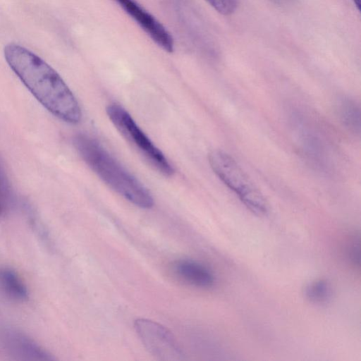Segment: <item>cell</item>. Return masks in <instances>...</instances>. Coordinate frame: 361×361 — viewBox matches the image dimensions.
Returning <instances> with one entry per match:
<instances>
[{"instance_id":"6da1fadb","label":"cell","mask_w":361,"mask_h":361,"mask_svg":"<svg viewBox=\"0 0 361 361\" xmlns=\"http://www.w3.org/2000/svg\"><path fill=\"white\" fill-rule=\"evenodd\" d=\"M4 56L13 71L49 112L70 123L80 121L78 102L52 67L31 51L14 43L5 47Z\"/></svg>"},{"instance_id":"7a4b0ae2","label":"cell","mask_w":361,"mask_h":361,"mask_svg":"<svg viewBox=\"0 0 361 361\" xmlns=\"http://www.w3.org/2000/svg\"><path fill=\"white\" fill-rule=\"evenodd\" d=\"M74 145L87 164L114 191L140 208L149 209L153 206V198L145 186L96 140L78 134L74 137Z\"/></svg>"},{"instance_id":"3957f363","label":"cell","mask_w":361,"mask_h":361,"mask_svg":"<svg viewBox=\"0 0 361 361\" xmlns=\"http://www.w3.org/2000/svg\"><path fill=\"white\" fill-rule=\"evenodd\" d=\"M209 162L215 174L247 208L258 215L267 213V205L262 194L230 154L222 150H213L209 154Z\"/></svg>"},{"instance_id":"277c9868","label":"cell","mask_w":361,"mask_h":361,"mask_svg":"<svg viewBox=\"0 0 361 361\" xmlns=\"http://www.w3.org/2000/svg\"><path fill=\"white\" fill-rule=\"evenodd\" d=\"M106 113L121 135L127 139L157 171L166 176L174 173L173 166L163 153L137 125L129 113L121 105L111 104Z\"/></svg>"},{"instance_id":"5b68a950","label":"cell","mask_w":361,"mask_h":361,"mask_svg":"<svg viewBox=\"0 0 361 361\" xmlns=\"http://www.w3.org/2000/svg\"><path fill=\"white\" fill-rule=\"evenodd\" d=\"M135 330L146 349L162 361H179L183 359V351L176 338L166 327L147 319H137Z\"/></svg>"},{"instance_id":"8992f818","label":"cell","mask_w":361,"mask_h":361,"mask_svg":"<svg viewBox=\"0 0 361 361\" xmlns=\"http://www.w3.org/2000/svg\"><path fill=\"white\" fill-rule=\"evenodd\" d=\"M1 342L6 352L17 360L50 361L55 358L34 339L22 331L8 329L0 334Z\"/></svg>"},{"instance_id":"52a82bcc","label":"cell","mask_w":361,"mask_h":361,"mask_svg":"<svg viewBox=\"0 0 361 361\" xmlns=\"http://www.w3.org/2000/svg\"><path fill=\"white\" fill-rule=\"evenodd\" d=\"M123 9L161 49L172 52L174 42L170 32L151 13L134 0H116Z\"/></svg>"},{"instance_id":"ba28073f","label":"cell","mask_w":361,"mask_h":361,"mask_svg":"<svg viewBox=\"0 0 361 361\" xmlns=\"http://www.w3.org/2000/svg\"><path fill=\"white\" fill-rule=\"evenodd\" d=\"M173 267L180 279L192 286L209 288L214 283L212 271L198 262L183 259L176 262Z\"/></svg>"},{"instance_id":"9c48e42d","label":"cell","mask_w":361,"mask_h":361,"mask_svg":"<svg viewBox=\"0 0 361 361\" xmlns=\"http://www.w3.org/2000/svg\"><path fill=\"white\" fill-rule=\"evenodd\" d=\"M0 286L4 293L12 300L23 302L29 297L26 285L18 274L10 268L1 270Z\"/></svg>"},{"instance_id":"30bf717a","label":"cell","mask_w":361,"mask_h":361,"mask_svg":"<svg viewBox=\"0 0 361 361\" xmlns=\"http://www.w3.org/2000/svg\"><path fill=\"white\" fill-rule=\"evenodd\" d=\"M333 290L331 284L324 279L312 281L305 288V298L316 305L328 303L331 300Z\"/></svg>"},{"instance_id":"8fae6325","label":"cell","mask_w":361,"mask_h":361,"mask_svg":"<svg viewBox=\"0 0 361 361\" xmlns=\"http://www.w3.org/2000/svg\"><path fill=\"white\" fill-rule=\"evenodd\" d=\"M354 104L348 101L343 103L341 115L348 126L356 130V128H360V114L359 110Z\"/></svg>"},{"instance_id":"7c38bea8","label":"cell","mask_w":361,"mask_h":361,"mask_svg":"<svg viewBox=\"0 0 361 361\" xmlns=\"http://www.w3.org/2000/svg\"><path fill=\"white\" fill-rule=\"evenodd\" d=\"M11 202V190L5 173L0 166V214L6 211Z\"/></svg>"},{"instance_id":"4fadbf2b","label":"cell","mask_w":361,"mask_h":361,"mask_svg":"<svg viewBox=\"0 0 361 361\" xmlns=\"http://www.w3.org/2000/svg\"><path fill=\"white\" fill-rule=\"evenodd\" d=\"M217 12L228 16L233 13L238 4V0H205Z\"/></svg>"},{"instance_id":"5bb4252c","label":"cell","mask_w":361,"mask_h":361,"mask_svg":"<svg viewBox=\"0 0 361 361\" xmlns=\"http://www.w3.org/2000/svg\"><path fill=\"white\" fill-rule=\"evenodd\" d=\"M358 11L360 9V0H353Z\"/></svg>"}]
</instances>
